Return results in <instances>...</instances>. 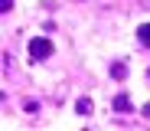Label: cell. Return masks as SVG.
Segmentation results:
<instances>
[{
	"label": "cell",
	"instance_id": "obj_3",
	"mask_svg": "<svg viewBox=\"0 0 150 131\" xmlns=\"http://www.w3.org/2000/svg\"><path fill=\"white\" fill-rule=\"evenodd\" d=\"M114 108H121V112H127V108H131V102H127V95H117V98H114Z\"/></svg>",
	"mask_w": 150,
	"mask_h": 131
},
{
	"label": "cell",
	"instance_id": "obj_5",
	"mask_svg": "<svg viewBox=\"0 0 150 131\" xmlns=\"http://www.w3.org/2000/svg\"><path fill=\"white\" fill-rule=\"evenodd\" d=\"M13 7V0H0V10H10Z\"/></svg>",
	"mask_w": 150,
	"mask_h": 131
},
{
	"label": "cell",
	"instance_id": "obj_2",
	"mask_svg": "<svg viewBox=\"0 0 150 131\" xmlns=\"http://www.w3.org/2000/svg\"><path fill=\"white\" fill-rule=\"evenodd\" d=\"M137 39H140L144 46H150V23H144L140 30H137Z\"/></svg>",
	"mask_w": 150,
	"mask_h": 131
},
{
	"label": "cell",
	"instance_id": "obj_4",
	"mask_svg": "<svg viewBox=\"0 0 150 131\" xmlns=\"http://www.w3.org/2000/svg\"><path fill=\"white\" fill-rule=\"evenodd\" d=\"M111 75H114V79H124V75H127V69L117 62V66H111Z\"/></svg>",
	"mask_w": 150,
	"mask_h": 131
},
{
	"label": "cell",
	"instance_id": "obj_1",
	"mask_svg": "<svg viewBox=\"0 0 150 131\" xmlns=\"http://www.w3.org/2000/svg\"><path fill=\"white\" fill-rule=\"evenodd\" d=\"M30 56H33V59H46V56H52V43L42 39V36L30 39Z\"/></svg>",
	"mask_w": 150,
	"mask_h": 131
}]
</instances>
